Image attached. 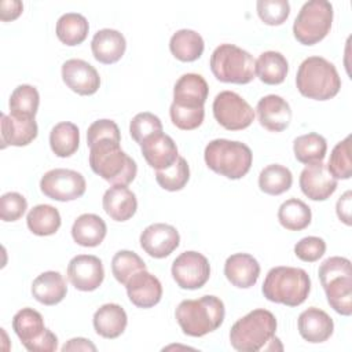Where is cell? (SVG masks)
I'll return each mask as SVG.
<instances>
[{"mask_svg":"<svg viewBox=\"0 0 352 352\" xmlns=\"http://www.w3.org/2000/svg\"><path fill=\"white\" fill-rule=\"evenodd\" d=\"M170 272L179 287L197 290L209 280L210 264L202 253L188 250L173 260Z\"/></svg>","mask_w":352,"mask_h":352,"instance_id":"4fadbf2b","label":"cell"},{"mask_svg":"<svg viewBox=\"0 0 352 352\" xmlns=\"http://www.w3.org/2000/svg\"><path fill=\"white\" fill-rule=\"evenodd\" d=\"M293 184V175L289 168L280 164L267 165L258 175V187L268 195H280Z\"/></svg>","mask_w":352,"mask_h":352,"instance_id":"74e56055","label":"cell"},{"mask_svg":"<svg viewBox=\"0 0 352 352\" xmlns=\"http://www.w3.org/2000/svg\"><path fill=\"white\" fill-rule=\"evenodd\" d=\"M261 292L271 302L298 307L307 300L311 292V278L302 268L287 265L274 267L268 271Z\"/></svg>","mask_w":352,"mask_h":352,"instance_id":"3957f363","label":"cell"},{"mask_svg":"<svg viewBox=\"0 0 352 352\" xmlns=\"http://www.w3.org/2000/svg\"><path fill=\"white\" fill-rule=\"evenodd\" d=\"M326 252V242L319 236H305L294 245V254L305 263L318 261Z\"/></svg>","mask_w":352,"mask_h":352,"instance_id":"bcb514c9","label":"cell"},{"mask_svg":"<svg viewBox=\"0 0 352 352\" xmlns=\"http://www.w3.org/2000/svg\"><path fill=\"white\" fill-rule=\"evenodd\" d=\"M80 144V131L70 121L58 122L50 132V146L56 157H72Z\"/></svg>","mask_w":352,"mask_h":352,"instance_id":"1f68e13d","label":"cell"},{"mask_svg":"<svg viewBox=\"0 0 352 352\" xmlns=\"http://www.w3.org/2000/svg\"><path fill=\"white\" fill-rule=\"evenodd\" d=\"M91 50L94 58L103 63L111 65L118 62L126 50V41L122 33L114 29L98 30L91 41Z\"/></svg>","mask_w":352,"mask_h":352,"instance_id":"cb8c5ba5","label":"cell"},{"mask_svg":"<svg viewBox=\"0 0 352 352\" xmlns=\"http://www.w3.org/2000/svg\"><path fill=\"white\" fill-rule=\"evenodd\" d=\"M176 320L186 336L202 337L217 330L226 316L224 302L216 296L183 300L175 312Z\"/></svg>","mask_w":352,"mask_h":352,"instance_id":"7a4b0ae2","label":"cell"},{"mask_svg":"<svg viewBox=\"0 0 352 352\" xmlns=\"http://www.w3.org/2000/svg\"><path fill=\"white\" fill-rule=\"evenodd\" d=\"M172 55L182 62H194L201 58L205 43L199 33L191 29H180L172 34L169 40Z\"/></svg>","mask_w":352,"mask_h":352,"instance_id":"f546056e","label":"cell"},{"mask_svg":"<svg viewBox=\"0 0 352 352\" xmlns=\"http://www.w3.org/2000/svg\"><path fill=\"white\" fill-rule=\"evenodd\" d=\"M298 92L314 100H329L341 88L336 66L322 56H308L301 62L296 76Z\"/></svg>","mask_w":352,"mask_h":352,"instance_id":"277c9868","label":"cell"},{"mask_svg":"<svg viewBox=\"0 0 352 352\" xmlns=\"http://www.w3.org/2000/svg\"><path fill=\"white\" fill-rule=\"evenodd\" d=\"M94 329L103 338H117L120 337L128 324V316L124 308L118 304L109 302L102 305L94 314Z\"/></svg>","mask_w":352,"mask_h":352,"instance_id":"484cf974","label":"cell"},{"mask_svg":"<svg viewBox=\"0 0 352 352\" xmlns=\"http://www.w3.org/2000/svg\"><path fill=\"white\" fill-rule=\"evenodd\" d=\"M327 172L336 179L346 180L352 176V161H351V136L338 142L331 150L329 162L326 165Z\"/></svg>","mask_w":352,"mask_h":352,"instance_id":"ab89813d","label":"cell"},{"mask_svg":"<svg viewBox=\"0 0 352 352\" xmlns=\"http://www.w3.org/2000/svg\"><path fill=\"white\" fill-rule=\"evenodd\" d=\"M204 158L209 169L232 180L243 177L253 162V154L248 144L228 139L209 142Z\"/></svg>","mask_w":352,"mask_h":352,"instance_id":"52a82bcc","label":"cell"},{"mask_svg":"<svg viewBox=\"0 0 352 352\" xmlns=\"http://www.w3.org/2000/svg\"><path fill=\"white\" fill-rule=\"evenodd\" d=\"M40 190L45 197L54 201L69 202L84 195L87 183L80 172L56 168L43 175L40 180Z\"/></svg>","mask_w":352,"mask_h":352,"instance_id":"7c38bea8","label":"cell"},{"mask_svg":"<svg viewBox=\"0 0 352 352\" xmlns=\"http://www.w3.org/2000/svg\"><path fill=\"white\" fill-rule=\"evenodd\" d=\"M89 25L84 15L77 12L63 14L56 22V37L60 43L74 47L81 44L88 36Z\"/></svg>","mask_w":352,"mask_h":352,"instance_id":"e575fe53","label":"cell"},{"mask_svg":"<svg viewBox=\"0 0 352 352\" xmlns=\"http://www.w3.org/2000/svg\"><path fill=\"white\" fill-rule=\"evenodd\" d=\"M318 275L324 289L329 305L340 315L349 316L352 314V270L346 257L333 256L326 258Z\"/></svg>","mask_w":352,"mask_h":352,"instance_id":"8992f818","label":"cell"},{"mask_svg":"<svg viewBox=\"0 0 352 352\" xmlns=\"http://www.w3.org/2000/svg\"><path fill=\"white\" fill-rule=\"evenodd\" d=\"M258 122L271 132L285 131L292 121L290 104L279 95L263 96L256 106Z\"/></svg>","mask_w":352,"mask_h":352,"instance_id":"ffe728a7","label":"cell"},{"mask_svg":"<svg viewBox=\"0 0 352 352\" xmlns=\"http://www.w3.org/2000/svg\"><path fill=\"white\" fill-rule=\"evenodd\" d=\"M12 329L22 345L30 352H54L58 337L44 326L41 314L33 308H22L12 318Z\"/></svg>","mask_w":352,"mask_h":352,"instance_id":"30bf717a","label":"cell"},{"mask_svg":"<svg viewBox=\"0 0 352 352\" xmlns=\"http://www.w3.org/2000/svg\"><path fill=\"white\" fill-rule=\"evenodd\" d=\"M190 179V166L183 157H177L176 162L164 170L155 172V180L166 191H179L184 188Z\"/></svg>","mask_w":352,"mask_h":352,"instance_id":"60d3db41","label":"cell"},{"mask_svg":"<svg viewBox=\"0 0 352 352\" xmlns=\"http://www.w3.org/2000/svg\"><path fill=\"white\" fill-rule=\"evenodd\" d=\"M209 94L206 80L197 73H186L173 87V102L177 106L198 109L204 107Z\"/></svg>","mask_w":352,"mask_h":352,"instance_id":"7402d4cb","label":"cell"},{"mask_svg":"<svg viewBox=\"0 0 352 352\" xmlns=\"http://www.w3.org/2000/svg\"><path fill=\"white\" fill-rule=\"evenodd\" d=\"M107 232L104 220L95 213H84L78 216L72 227L74 242L84 248L99 246Z\"/></svg>","mask_w":352,"mask_h":352,"instance_id":"f1b7e54d","label":"cell"},{"mask_svg":"<svg viewBox=\"0 0 352 352\" xmlns=\"http://www.w3.org/2000/svg\"><path fill=\"white\" fill-rule=\"evenodd\" d=\"M333 23V6L326 0H311L304 3L293 23L296 40L304 45L322 41L330 32Z\"/></svg>","mask_w":352,"mask_h":352,"instance_id":"9c48e42d","label":"cell"},{"mask_svg":"<svg viewBox=\"0 0 352 352\" xmlns=\"http://www.w3.org/2000/svg\"><path fill=\"white\" fill-rule=\"evenodd\" d=\"M23 10V4L19 0H3L0 3V19L3 22L16 19Z\"/></svg>","mask_w":352,"mask_h":352,"instance_id":"c3c4849f","label":"cell"},{"mask_svg":"<svg viewBox=\"0 0 352 352\" xmlns=\"http://www.w3.org/2000/svg\"><path fill=\"white\" fill-rule=\"evenodd\" d=\"M32 294L40 304L55 305L66 297L67 285L58 271H45L33 280Z\"/></svg>","mask_w":352,"mask_h":352,"instance_id":"83f0119b","label":"cell"},{"mask_svg":"<svg viewBox=\"0 0 352 352\" xmlns=\"http://www.w3.org/2000/svg\"><path fill=\"white\" fill-rule=\"evenodd\" d=\"M62 80L73 92L88 96L100 87L98 70L82 59H69L62 65Z\"/></svg>","mask_w":352,"mask_h":352,"instance_id":"2e32d148","label":"cell"},{"mask_svg":"<svg viewBox=\"0 0 352 352\" xmlns=\"http://www.w3.org/2000/svg\"><path fill=\"white\" fill-rule=\"evenodd\" d=\"M276 318L264 308H257L238 319L230 330V342L239 352H257L271 342L276 331Z\"/></svg>","mask_w":352,"mask_h":352,"instance_id":"5b68a950","label":"cell"},{"mask_svg":"<svg viewBox=\"0 0 352 352\" xmlns=\"http://www.w3.org/2000/svg\"><path fill=\"white\" fill-rule=\"evenodd\" d=\"M37 133L38 128L34 118L22 120L1 113V148L28 146L37 138Z\"/></svg>","mask_w":352,"mask_h":352,"instance_id":"4316f807","label":"cell"},{"mask_svg":"<svg viewBox=\"0 0 352 352\" xmlns=\"http://www.w3.org/2000/svg\"><path fill=\"white\" fill-rule=\"evenodd\" d=\"M209 66L213 76L221 82L249 84L256 77V60L248 51L234 44L216 47Z\"/></svg>","mask_w":352,"mask_h":352,"instance_id":"ba28073f","label":"cell"},{"mask_svg":"<svg viewBox=\"0 0 352 352\" xmlns=\"http://www.w3.org/2000/svg\"><path fill=\"white\" fill-rule=\"evenodd\" d=\"M213 116L216 121L228 131H241L254 120L253 107L238 94L232 91H221L216 95L213 104Z\"/></svg>","mask_w":352,"mask_h":352,"instance_id":"8fae6325","label":"cell"},{"mask_svg":"<svg viewBox=\"0 0 352 352\" xmlns=\"http://www.w3.org/2000/svg\"><path fill=\"white\" fill-rule=\"evenodd\" d=\"M62 219L56 208L41 204L32 208L26 216L28 228L38 236L54 235L60 227Z\"/></svg>","mask_w":352,"mask_h":352,"instance_id":"836d02e7","label":"cell"},{"mask_svg":"<svg viewBox=\"0 0 352 352\" xmlns=\"http://www.w3.org/2000/svg\"><path fill=\"white\" fill-rule=\"evenodd\" d=\"M287 59L278 51H265L256 60V74L267 85L282 84L287 76Z\"/></svg>","mask_w":352,"mask_h":352,"instance_id":"4dcf8cb0","label":"cell"},{"mask_svg":"<svg viewBox=\"0 0 352 352\" xmlns=\"http://www.w3.org/2000/svg\"><path fill=\"white\" fill-rule=\"evenodd\" d=\"M28 209L26 198L15 191H10L0 198V217L3 221L19 220Z\"/></svg>","mask_w":352,"mask_h":352,"instance_id":"f6af8a7d","label":"cell"},{"mask_svg":"<svg viewBox=\"0 0 352 352\" xmlns=\"http://www.w3.org/2000/svg\"><path fill=\"white\" fill-rule=\"evenodd\" d=\"M298 183L302 194L312 201H326L337 190V180L327 172L323 161L307 165Z\"/></svg>","mask_w":352,"mask_h":352,"instance_id":"e0dca14e","label":"cell"},{"mask_svg":"<svg viewBox=\"0 0 352 352\" xmlns=\"http://www.w3.org/2000/svg\"><path fill=\"white\" fill-rule=\"evenodd\" d=\"M224 275L232 286L249 289L260 276V264L252 254L235 253L226 260Z\"/></svg>","mask_w":352,"mask_h":352,"instance_id":"603a6c76","label":"cell"},{"mask_svg":"<svg viewBox=\"0 0 352 352\" xmlns=\"http://www.w3.org/2000/svg\"><path fill=\"white\" fill-rule=\"evenodd\" d=\"M169 116L176 128L182 131H192V129H197L204 122L205 109L204 107L188 109V107H182L172 103L169 109Z\"/></svg>","mask_w":352,"mask_h":352,"instance_id":"ee69618b","label":"cell"},{"mask_svg":"<svg viewBox=\"0 0 352 352\" xmlns=\"http://www.w3.org/2000/svg\"><path fill=\"white\" fill-rule=\"evenodd\" d=\"M351 201H352V192L351 191H345L337 201L336 205V212L338 219L346 224L351 226Z\"/></svg>","mask_w":352,"mask_h":352,"instance_id":"681fc988","label":"cell"},{"mask_svg":"<svg viewBox=\"0 0 352 352\" xmlns=\"http://www.w3.org/2000/svg\"><path fill=\"white\" fill-rule=\"evenodd\" d=\"M129 301L138 308H151L161 301L162 285L147 270L136 272L125 285Z\"/></svg>","mask_w":352,"mask_h":352,"instance_id":"d6986e66","label":"cell"},{"mask_svg":"<svg viewBox=\"0 0 352 352\" xmlns=\"http://www.w3.org/2000/svg\"><path fill=\"white\" fill-rule=\"evenodd\" d=\"M293 151L296 160L301 164L309 165L320 162L326 155L327 142L322 135L316 132H309L294 139Z\"/></svg>","mask_w":352,"mask_h":352,"instance_id":"8d00e7d4","label":"cell"},{"mask_svg":"<svg viewBox=\"0 0 352 352\" xmlns=\"http://www.w3.org/2000/svg\"><path fill=\"white\" fill-rule=\"evenodd\" d=\"M103 210L114 221L129 220L138 209V199L126 186H113L103 194Z\"/></svg>","mask_w":352,"mask_h":352,"instance_id":"d4e9b609","label":"cell"},{"mask_svg":"<svg viewBox=\"0 0 352 352\" xmlns=\"http://www.w3.org/2000/svg\"><path fill=\"white\" fill-rule=\"evenodd\" d=\"M297 327L300 336L305 341L311 344H319L327 341L331 337L334 322L323 309L311 307L298 315Z\"/></svg>","mask_w":352,"mask_h":352,"instance_id":"44dd1931","label":"cell"},{"mask_svg":"<svg viewBox=\"0 0 352 352\" xmlns=\"http://www.w3.org/2000/svg\"><path fill=\"white\" fill-rule=\"evenodd\" d=\"M67 278L77 290H96L104 279V268L102 260L94 254L74 256L67 265Z\"/></svg>","mask_w":352,"mask_h":352,"instance_id":"5bb4252c","label":"cell"},{"mask_svg":"<svg viewBox=\"0 0 352 352\" xmlns=\"http://www.w3.org/2000/svg\"><path fill=\"white\" fill-rule=\"evenodd\" d=\"M100 139H113L116 142H121V133L118 125L113 120H98L94 121L87 131V144L91 147Z\"/></svg>","mask_w":352,"mask_h":352,"instance_id":"7dc6e473","label":"cell"},{"mask_svg":"<svg viewBox=\"0 0 352 352\" xmlns=\"http://www.w3.org/2000/svg\"><path fill=\"white\" fill-rule=\"evenodd\" d=\"M158 132H162V122L161 120L153 114V113H148V111H143V113H139L136 114L132 120H131V124H129V133L132 136V139L140 146L142 142L154 135V133H158Z\"/></svg>","mask_w":352,"mask_h":352,"instance_id":"7bdbcfd3","label":"cell"},{"mask_svg":"<svg viewBox=\"0 0 352 352\" xmlns=\"http://www.w3.org/2000/svg\"><path fill=\"white\" fill-rule=\"evenodd\" d=\"M311 208L298 198L286 199L278 209L280 226L289 231H301L311 224Z\"/></svg>","mask_w":352,"mask_h":352,"instance_id":"d590c367","label":"cell"},{"mask_svg":"<svg viewBox=\"0 0 352 352\" xmlns=\"http://www.w3.org/2000/svg\"><path fill=\"white\" fill-rule=\"evenodd\" d=\"M146 270V263L139 254L131 250H118L111 260V272L117 282L126 285V282L139 271Z\"/></svg>","mask_w":352,"mask_h":352,"instance_id":"f35d334b","label":"cell"},{"mask_svg":"<svg viewBox=\"0 0 352 352\" xmlns=\"http://www.w3.org/2000/svg\"><path fill=\"white\" fill-rule=\"evenodd\" d=\"M89 166L113 186H128L138 173L136 162L113 139H100L89 147Z\"/></svg>","mask_w":352,"mask_h":352,"instance_id":"6da1fadb","label":"cell"},{"mask_svg":"<svg viewBox=\"0 0 352 352\" xmlns=\"http://www.w3.org/2000/svg\"><path fill=\"white\" fill-rule=\"evenodd\" d=\"M256 8L260 19L270 26L282 25L290 15L287 0H258Z\"/></svg>","mask_w":352,"mask_h":352,"instance_id":"b9f144b4","label":"cell"},{"mask_svg":"<svg viewBox=\"0 0 352 352\" xmlns=\"http://www.w3.org/2000/svg\"><path fill=\"white\" fill-rule=\"evenodd\" d=\"M140 151L146 162L155 170L170 168L179 157L176 143L169 135L164 132H158L146 138L140 144Z\"/></svg>","mask_w":352,"mask_h":352,"instance_id":"ac0fdd59","label":"cell"},{"mask_svg":"<svg viewBox=\"0 0 352 352\" xmlns=\"http://www.w3.org/2000/svg\"><path fill=\"white\" fill-rule=\"evenodd\" d=\"M180 243L179 231L165 223L147 226L140 234L142 249L154 258H165L173 253Z\"/></svg>","mask_w":352,"mask_h":352,"instance_id":"9a60e30c","label":"cell"},{"mask_svg":"<svg viewBox=\"0 0 352 352\" xmlns=\"http://www.w3.org/2000/svg\"><path fill=\"white\" fill-rule=\"evenodd\" d=\"M62 351H63V352H66V351H92V352H95V351H96V346H95V344H92L89 340L82 338V337H77V338L69 340V341L62 346Z\"/></svg>","mask_w":352,"mask_h":352,"instance_id":"f907efd6","label":"cell"},{"mask_svg":"<svg viewBox=\"0 0 352 352\" xmlns=\"http://www.w3.org/2000/svg\"><path fill=\"white\" fill-rule=\"evenodd\" d=\"M40 104L38 91L29 84L18 85L10 96V116L22 120H33Z\"/></svg>","mask_w":352,"mask_h":352,"instance_id":"d6a6232c","label":"cell"}]
</instances>
